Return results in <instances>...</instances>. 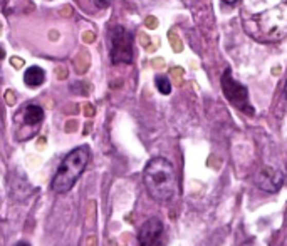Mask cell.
<instances>
[{
  "instance_id": "obj_1",
  "label": "cell",
  "mask_w": 287,
  "mask_h": 246,
  "mask_svg": "<svg viewBox=\"0 0 287 246\" xmlns=\"http://www.w3.org/2000/svg\"><path fill=\"white\" fill-rule=\"evenodd\" d=\"M143 181L146 191L156 201H170L178 194V174L175 166L167 157H151L146 164Z\"/></svg>"
},
{
  "instance_id": "obj_2",
  "label": "cell",
  "mask_w": 287,
  "mask_h": 246,
  "mask_svg": "<svg viewBox=\"0 0 287 246\" xmlns=\"http://www.w3.org/2000/svg\"><path fill=\"white\" fill-rule=\"evenodd\" d=\"M89 157H91V149H89V146L76 148L64 157L52 179V189L56 193L64 194L71 191L73 186L81 178V174L84 173V169L89 162Z\"/></svg>"
},
{
  "instance_id": "obj_3",
  "label": "cell",
  "mask_w": 287,
  "mask_h": 246,
  "mask_svg": "<svg viewBox=\"0 0 287 246\" xmlns=\"http://www.w3.org/2000/svg\"><path fill=\"white\" fill-rule=\"evenodd\" d=\"M111 62L113 64H131L133 60V35L123 25H114L110 30Z\"/></svg>"
},
{
  "instance_id": "obj_4",
  "label": "cell",
  "mask_w": 287,
  "mask_h": 246,
  "mask_svg": "<svg viewBox=\"0 0 287 246\" xmlns=\"http://www.w3.org/2000/svg\"><path fill=\"white\" fill-rule=\"evenodd\" d=\"M222 89L225 97L230 100V104H234L237 109H240L245 114H254V107L248 102V91L245 86H242L240 82H237L230 74V69H225V72L222 75Z\"/></svg>"
},
{
  "instance_id": "obj_5",
  "label": "cell",
  "mask_w": 287,
  "mask_h": 246,
  "mask_svg": "<svg viewBox=\"0 0 287 246\" xmlns=\"http://www.w3.org/2000/svg\"><path fill=\"white\" fill-rule=\"evenodd\" d=\"M254 182L265 193H277L284 184V173L271 166L260 168L254 176Z\"/></svg>"
},
{
  "instance_id": "obj_6",
  "label": "cell",
  "mask_w": 287,
  "mask_h": 246,
  "mask_svg": "<svg viewBox=\"0 0 287 246\" xmlns=\"http://www.w3.org/2000/svg\"><path fill=\"white\" fill-rule=\"evenodd\" d=\"M163 233V223L158 218H151L141 224L138 231V243L139 246H153Z\"/></svg>"
},
{
  "instance_id": "obj_7",
  "label": "cell",
  "mask_w": 287,
  "mask_h": 246,
  "mask_svg": "<svg viewBox=\"0 0 287 246\" xmlns=\"http://www.w3.org/2000/svg\"><path fill=\"white\" fill-rule=\"evenodd\" d=\"M21 117L25 126H29V128L32 126L34 131H37L35 126H39L44 121V109L37 104H29L24 107V111L21 112Z\"/></svg>"
},
{
  "instance_id": "obj_8",
  "label": "cell",
  "mask_w": 287,
  "mask_h": 246,
  "mask_svg": "<svg viewBox=\"0 0 287 246\" xmlns=\"http://www.w3.org/2000/svg\"><path fill=\"white\" fill-rule=\"evenodd\" d=\"M44 80H46V72H44V69H41L39 66L29 67L24 74V82L29 87H39L44 84Z\"/></svg>"
},
{
  "instance_id": "obj_9",
  "label": "cell",
  "mask_w": 287,
  "mask_h": 246,
  "mask_svg": "<svg viewBox=\"0 0 287 246\" xmlns=\"http://www.w3.org/2000/svg\"><path fill=\"white\" fill-rule=\"evenodd\" d=\"M156 87H158V91L165 94V96H168V94L171 92V84H170V80L167 79V75H156Z\"/></svg>"
},
{
  "instance_id": "obj_10",
  "label": "cell",
  "mask_w": 287,
  "mask_h": 246,
  "mask_svg": "<svg viewBox=\"0 0 287 246\" xmlns=\"http://www.w3.org/2000/svg\"><path fill=\"white\" fill-rule=\"evenodd\" d=\"M94 4L98 5V7H103V9H106V7H110L111 0H94Z\"/></svg>"
},
{
  "instance_id": "obj_11",
  "label": "cell",
  "mask_w": 287,
  "mask_h": 246,
  "mask_svg": "<svg viewBox=\"0 0 287 246\" xmlns=\"http://www.w3.org/2000/svg\"><path fill=\"white\" fill-rule=\"evenodd\" d=\"M4 57H5V50L2 46H0V60H4Z\"/></svg>"
},
{
  "instance_id": "obj_12",
  "label": "cell",
  "mask_w": 287,
  "mask_h": 246,
  "mask_svg": "<svg viewBox=\"0 0 287 246\" xmlns=\"http://www.w3.org/2000/svg\"><path fill=\"white\" fill-rule=\"evenodd\" d=\"M222 2H225L227 5H234L235 2H237V0H222Z\"/></svg>"
},
{
  "instance_id": "obj_13",
  "label": "cell",
  "mask_w": 287,
  "mask_h": 246,
  "mask_svg": "<svg viewBox=\"0 0 287 246\" xmlns=\"http://www.w3.org/2000/svg\"><path fill=\"white\" fill-rule=\"evenodd\" d=\"M15 246H30V244H29V243H25V241H19Z\"/></svg>"
}]
</instances>
